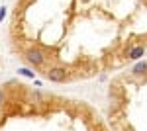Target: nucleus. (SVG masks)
Instances as JSON below:
<instances>
[{
  "mask_svg": "<svg viewBox=\"0 0 147 131\" xmlns=\"http://www.w3.org/2000/svg\"><path fill=\"white\" fill-rule=\"evenodd\" d=\"M143 73H147V63L143 61V63H137L136 67H134V75H143Z\"/></svg>",
  "mask_w": 147,
  "mask_h": 131,
  "instance_id": "nucleus-4",
  "label": "nucleus"
},
{
  "mask_svg": "<svg viewBox=\"0 0 147 131\" xmlns=\"http://www.w3.org/2000/svg\"><path fill=\"white\" fill-rule=\"evenodd\" d=\"M45 77L51 82H65L67 80V69H63V67H51V69L45 71Z\"/></svg>",
  "mask_w": 147,
  "mask_h": 131,
  "instance_id": "nucleus-2",
  "label": "nucleus"
},
{
  "mask_svg": "<svg viewBox=\"0 0 147 131\" xmlns=\"http://www.w3.org/2000/svg\"><path fill=\"white\" fill-rule=\"evenodd\" d=\"M4 18H6V8H4V6H2V8H0V22H2V20H4Z\"/></svg>",
  "mask_w": 147,
  "mask_h": 131,
  "instance_id": "nucleus-6",
  "label": "nucleus"
},
{
  "mask_svg": "<svg viewBox=\"0 0 147 131\" xmlns=\"http://www.w3.org/2000/svg\"><path fill=\"white\" fill-rule=\"evenodd\" d=\"M24 57H26V61L30 65H34V67H43L47 61V55L41 49H37V47H28L24 51Z\"/></svg>",
  "mask_w": 147,
  "mask_h": 131,
  "instance_id": "nucleus-1",
  "label": "nucleus"
},
{
  "mask_svg": "<svg viewBox=\"0 0 147 131\" xmlns=\"http://www.w3.org/2000/svg\"><path fill=\"white\" fill-rule=\"evenodd\" d=\"M2 100H4V92H2V88H0V104H2Z\"/></svg>",
  "mask_w": 147,
  "mask_h": 131,
  "instance_id": "nucleus-7",
  "label": "nucleus"
},
{
  "mask_svg": "<svg viewBox=\"0 0 147 131\" xmlns=\"http://www.w3.org/2000/svg\"><path fill=\"white\" fill-rule=\"evenodd\" d=\"M18 73H20V75H24V77H28V78H34V77H35L34 71H30V69H24V67H20V69H18Z\"/></svg>",
  "mask_w": 147,
  "mask_h": 131,
  "instance_id": "nucleus-5",
  "label": "nucleus"
},
{
  "mask_svg": "<svg viewBox=\"0 0 147 131\" xmlns=\"http://www.w3.org/2000/svg\"><path fill=\"white\" fill-rule=\"evenodd\" d=\"M145 45H137V47H134L129 53H127V59H131V61H137V59H141L143 55H145Z\"/></svg>",
  "mask_w": 147,
  "mask_h": 131,
  "instance_id": "nucleus-3",
  "label": "nucleus"
}]
</instances>
